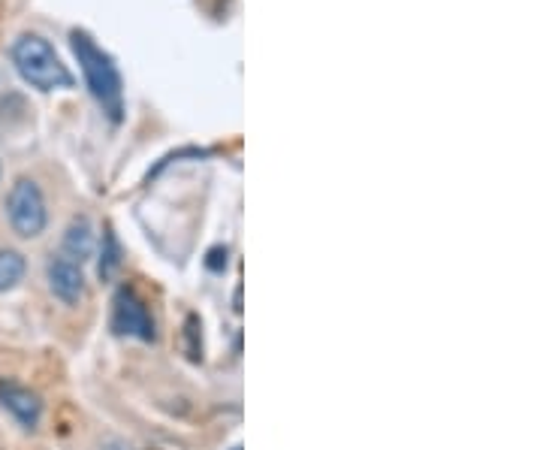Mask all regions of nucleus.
<instances>
[{
  "label": "nucleus",
  "mask_w": 543,
  "mask_h": 450,
  "mask_svg": "<svg viewBox=\"0 0 543 450\" xmlns=\"http://www.w3.org/2000/svg\"><path fill=\"white\" fill-rule=\"evenodd\" d=\"M70 49H73L79 70L85 76V85H88L91 97L97 100V106L103 109V115L112 124H121V118H124V79H121L115 58L82 28L70 31Z\"/></svg>",
  "instance_id": "nucleus-1"
},
{
  "label": "nucleus",
  "mask_w": 543,
  "mask_h": 450,
  "mask_svg": "<svg viewBox=\"0 0 543 450\" xmlns=\"http://www.w3.org/2000/svg\"><path fill=\"white\" fill-rule=\"evenodd\" d=\"M10 61H13L16 73L37 91L49 94L58 88H73V73L58 58L55 46L40 34H31V31L19 34L10 49Z\"/></svg>",
  "instance_id": "nucleus-2"
},
{
  "label": "nucleus",
  "mask_w": 543,
  "mask_h": 450,
  "mask_svg": "<svg viewBox=\"0 0 543 450\" xmlns=\"http://www.w3.org/2000/svg\"><path fill=\"white\" fill-rule=\"evenodd\" d=\"M7 218L10 227L22 236V239H34L46 230L49 224V212H46V197L40 191V185L34 179H19L10 194H7Z\"/></svg>",
  "instance_id": "nucleus-3"
},
{
  "label": "nucleus",
  "mask_w": 543,
  "mask_h": 450,
  "mask_svg": "<svg viewBox=\"0 0 543 450\" xmlns=\"http://www.w3.org/2000/svg\"><path fill=\"white\" fill-rule=\"evenodd\" d=\"M112 330L118 336H130L139 342H154V321L145 309V303L136 296L133 287H118L115 299H112Z\"/></svg>",
  "instance_id": "nucleus-4"
},
{
  "label": "nucleus",
  "mask_w": 543,
  "mask_h": 450,
  "mask_svg": "<svg viewBox=\"0 0 543 450\" xmlns=\"http://www.w3.org/2000/svg\"><path fill=\"white\" fill-rule=\"evenodd\" d=\"M46 278H49V290L61 299L64 306H76L85 296V275L82 266L70 257H64L61 251L52 254L49 266H46Z\"/></svg>",
  "instance_id": "nucleus-5"
},
{
  "label": "nucleus",
  "mask_w": 543,
  "mask_h": 450,
  "mask_svg": "<svg viewBox=\"0 0 543 450\" xmlns=\"http://www.w3.org/2000/svg\"><path fill=\"white\" fill-rule=\"evenodd\" d=\"M0 405H4L25 429H34L40 423V417H43L40 396L31 387L7 381V378H0Z\"/></svg>",
  "instance_id": "nucleus-6"
},
{
  "label": "nucleus",
  "mask_w": 543,
  "mask_h": 450,
  "mask_svg": "<svg viewBox=\"0 0 543 450\" xmlns=\"http://www.w3.org/2000/svg\"><path fill=\"white\" fill-rule=\"evenodd\" d=\"M28 103L19 94V88L10 82V76L0 70V139H7V133L19 130L28 121Z\"/></svg>",
  "instance_id": "nucleus-7"
},
{
  "label": "nucleus",
  "mask_w": 543,
  "mask_h": 450,
  "mask_svg": "<svg viewBox=\"0 0 543 450\" xmlns=\"http://www.w3.org/2000/svg\"><path fill=\"white\" fill-rule=\"evenodd\" d=\"M61 254L76 260L79 266L94 254V224L88 215H79L70 221L67 233H64V242H61Z\"/></svg>",
  "instance_id": "nucleus-8"
},
{
  "label": "nucleus",
  "mask_w": 543,
  "mask_h": 450,
  "mask_svg": "<svg viewBox=\"0 0 543 450\" xmlns=\"http://www.w3.org/2000/svg\"><path fill=\"white\" fill-rule=\"evenodd\" d=\"M25 269H28V263H25L22 251H16V248L0 251V293L13 290L25 278Z\"/></svg>",
  "instance_id": "nucleus-9"
},
{
  "label": "nucleus",
  "mask_w": 543,
  "mask_h": 450,
  "mask_svg": "<svg viewBox=\"0 0 543 450\" xmlns=\"http://www.w3.org/2000/svg\"><path fill=\"white\" fill-rule=\"evenodd\" d=\"M118 266H121V245H118L115 230H112V227H106V233H103V245H100V266H97V272H100V278H103V281H112V275L118 272Z\"/></svg>",
  "instance_id": "nucleus-10"
},
{
  "label": "nucleus",
  "mask_w": 543,
  "mask_h": 450,
  "mask_svg": "<svg viewBox=\"0 0 543 450\" xmlns=\"http://www.w3.org/2000/svg\"><path fill=\"white\" fill-rule=\"evenodd\" d=\"M185 336H188V357H191V360H200V357H203V339H200V321H197V315L188 318Z\"/></svg>",
  "instance_id": "nucleus-11"
},
{
  "label": "nucleus",
  "mask_w": 543,
  "mask_h": 450,
  "mask_svg": "<svg viewBox=\"0 0 543 450\" xmlns=\"http://www.w3.org/2000/svg\"><path fill=\"white\" fill-rule=\"evenodd\" d=\"M221 254H227V248L221 251V248H215L212 254H209V266L212 269H221V266H227V260H221Z\"/></svg>",
  "instance_id": "nucleus-12"
},
{
  "label": "nucleus",
  "mask_w": 543,
  "mask_h": 450,
  "mask_svg": "<svg viewBox=\"0 0 543 450\" xmlns=\"http://www.w3.org/2000/svg\"><path fill=\"white\" fill-rule=\"evenodd\" d=\"M103 450H133V447H127L124 441L112 438V441H106V444H103Z\"/></svg>",
  "instance_id": "nucleus-13"
},
{
  "label": "nucleus",
  "mask_w": 543,
  "mask_h": 450,
  "mask_svg": "<svg viewBox=\"0 0 543 450\" xmlns=\"http://www.w3.org/2000/svg\"><path fill=\"white\" fill-rule=\"evenodd\" d=\"M233 450H242V447H233Z\"/></svg>",
  "instance_id": "nucleus-14"
}]
</instances>
